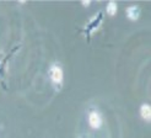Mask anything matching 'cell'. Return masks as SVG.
I'll list each match as a JSON object with an SVG mask.
<instances>
[{"label": "cell", "mask_w": 151, "mask_h": 138, "mask_svg": "<svg viewBox=\"0 0 151 138\" xmlns=\"http://www.w3.org/2000/svg\"><path fill=\"white\" fill-rule=\"evenodd\" d=\"M50 76H52V80L59 84L62 83L63 80V72L62 69H60V67H57V65H53L52 69H50Z\"/></svg>", "instance_id": "1"}, {"label": "cell", "mask_w": 151, "mask_h": 138, "mask_svg": "<svg viewBox=\"0 0 151 138\" xmlns=\"http://www.w3.org/2000/svg\"><path fill=\"white\" fill-rule=\"evenodd\" d=\"M88 122H90V126L91 127L99 128L102 123V120H101V116L97 112H91L88 116Z\"/></svg>", "instance_id": "2"}, {"label": "cell", "mask_w": 151, "mask_h": 138, "mask_svg": "<svg viewBox=\"0 0 151 138\" xmlns=\"http://www.w3.org/2000/svg\"><path fill=\"white\" fill-rule=\"evenodd\" d=\"M127 15H128V17H129V19L137 20L139 17V7L138 6H130V7H128Z\"/></svg>", "instance_id": "3"}, {"label": "cell", "mask_w": 151, "mask_h": 138, "mask_svg": "<svg viewBox=\"0 0 151 138\" xmlns=\"http://www.w3.org/2000/svg\"><path fill=\"white\" fill-rule=\"evenodd\" d=\"M140 113H141V116L144 120L150 121V118H151V107H150V105H142L141 109H140Z\"/></svg>", "instance_id": "4"}, {"label": "cell", "mask_w": 151, "mask_h": 138, "mask_svg": "<svg viewBox=\"0 0 151 138\" xmlns=\"http://www.w3.org/2000/svg\"><path fill=\"white\" fill-rule=\"evenodd\" d=\"M117 11V4L114 1H111L108 5H107V12L109 15H114Z\"/></svg>", "instance_id": "5"}]
</instances>
